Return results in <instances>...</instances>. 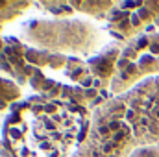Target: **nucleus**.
<instances>
[{"mask_svg": "<svg viewBox=\"0 0 159 157\" xmlns=\"http://www.w3.org/2000/svg\"><path fill=\"white\" fill-rule=\"evenodd\" d=\"M146 146H159V76L102 100L72 157H131Z\"/></svg>", "mask_w": 159, "mask_h": 157, "instance_id": "1", "label": "nucleus"}, {"mask_svg": "<svg viewBox=\"0 0 159 157\" xmlns=\"http://www.w3.org/2000/svg\"><path fill=\"white\" fill-rule=\"evenodd\" d=\"M81 139L74 107L46 96L17 102L2 126L4 148L11 157H72Z\"/></svg>", "mask_w": 159, "mask_h": 157, "instance_id": "2", "label": "nucleus"}, {"mask_svg": "<svg viewBox=\"0 0 159 157\" xmlns=\"http://www.w3.org/2000/svg\"><path fill=\"white\" fill-rule=\"evenodd\" d=\"M22 37L34 48L56 56H91L106 43L98 26L81 19L30 20L22 26Z\"/></svg>", "mask_w": 159, "mask_h": 157, "instance_id": "3", "label": "nucleus"}, {"mask_svg": "<svg viewBox=\"0 0 159 157\" xmlns=\"http://www.w3.org/2000/svg\"><path fill=\"white\" fill-rule=\"evenodd\" d=\"M159 76V32H146L122 46L109 92L124 94L137 83Z\"/></svg>", "mask_w": 159, "mask_h": 157, "instance_id": "4", "label": "nucleus"}, {"mask_svg": "<svg viewBox=\"0 0 159 157\" xmlns=\"http://www.w3.org/2000/svg\"><path fill=\"white\" fill-rule=\"evenodd\" d=\"M107 30L119 43H129L159 28V2H115L107 19Z\"/></svg>", "mask_w": 159, "mask_h": 157, "instance_id": "5", "label": "nucleus"}, {"mask_svg": "<svg viewBox=\"0 0 159 157\" xmlns=\"http://www.w3.org/2000/svg\"><path fill=\"white\" fill-rule=\"evenodd\" d=\"M69 4L74 11L96 17V19H107L115 2H69Z\"/></svg>", "mask_w": 159, "mask_h": 157, "instance_id": "6", "label": "nucleus"}, {"mask_svg": "<svg viewBox=\"0 0 159 157\" xmlns=\"http://www.w3.org/2000/svg\"><path fill=\"white\" fill-rule=\"evenodd\" d=\"M20 102V87L0 76V111Z\"/></svg>", "mask_w": 159, "mask_h": 157, "instance_id": "7", "label": "nucleus"}, {"mask_svg": "<svg viewBox=\"0 0 159 157\" xmlns=\"http://www.w3.org/2000/svg\"><path fill=\"white\" fill-rule=\"evenodd\" d=\"M32 6V2H0V26L15 20Z\"/></svg>", "mask_w": 159, "mask_h": 157, "instance_id": "8", "label": "nucleus"}, {"mask_svg": "<svg viewBox=\"0 0 159 157\" xmlns=\"http://www.w3.org/2000/svg\"><path fill=\"white\" fill-rule=\"evenodd\" d=\"M131 157H159V146H146L133 152Z\"/></svg>", "mask_w": 159, "mask_h": 157, "instance_id": "9", "label": "nucleus"}, {"mask_svg": "<svg viewBox=\"0 0 159 157\" xmlns=\"http://www.w3.org/2000/svg\"><path fill=\"white\" fill-rule=\"evenodd\" d=\"M0 157H2V155H0Z\"/></svg>", "mask_w": 159, "mask_h": 157, "instance_id": "10", "label": "nucleus"}]
</instances>
